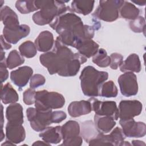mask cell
Wrapping results in <instances>:
<instances>
[{
	"label": "cell",
	"instance_id": "obj_40",
	"mask_svg": "<svg viewBox=\"0 0 146 146\" xmlns=\"http://www.w3.org/2000/svg\"><path fill=\"white\" fill-rule=\"evenodd\" d=\"M54 123H59L67 117L66 113L62 111H52Z\"/></svg>",
	"mask_w": 146,
	"mask_h": 146
},
{
	"label": "cell",
	"instance_id": "obj_16",
	"mask_svg": "<svg viewBox=\"0 0 146 146\" xmlns=\"http://www.w3.org/2000/svg\"><path fill=\"white\" fill-rule=\"evenodd\" d=\"M91 111V104L88 100L74 101L71 102L68 106V114L72 117L86 115Z\"/></svg>",
	"mask_w": 146,
	"mask_h": 146
},
{
	"label": "cell",
	"instance_id": "obj_43",
	"mask_svg": "<svg viewBox=\"0 0 146 146\" xmlns=\"http://www.w3.org/2000/svg\"><path fill=\"white\" fill-rule=\"evenodd\" d=\"M132 144L133 145H145V143L140 140H132Z\"/></svg>",
	"mask_w": 146,
	"mask_h": 146
},
{
	"label": "cell",
	"instance_id": "obj_8",
	"mask_svg": "<svg viewBox=\"0 0 146 146\" xmlns=\"http://www.w3.org/2000/svg\"><path fill=\"white\" fill-rule=\"evenodd\" d=\"M80 127L79 123L75 120H68L61 126V134L63 143L60 145L80 146L83 139L80 136Z\"/></svg>",
	"mask_w": 146,
	"mask_h": 146
},
{
	"label": "cell",
	"instance_id": "obj_30",
	"mask_svg": "<svg viewBox=\"0 0 146 146\" xmlns=\"http://www.w3.org/2000/svg\"><path fill=\"white\" fill-rule=\"evenodd\" d=\"M92 62L100 67H107L111 63L110 56L104 48H100L92 57Z\"/></svg>",
	"mask_w": 146,
	"mask_h": 146
},
{
	"label": "cell",
	"instance_id": "obj_20",
	"mask_svg": "<svg viewBox=\"0 0 146 146\" xmlns=\"http://www.w3.org/2000/svg\"><path fill=\"white\" fill-rule=\"evenodd\" d=\"M6 117L7 122L22 124L23 123V107L19 103H13L7 107Z\"/></svg>",
	"mask_w": 146,
	"mask_h": 146
},
{
	"label": "cell",
	"instance_id": "obj_26",
	"mask_svg": "<svg viewBox=\"0 0 146 146\" xmlns=\"http://www.w3.org/2000/svg\"><path fill=\"white\" fill-rule=\"evenodd\" d=\"M139 9L136 7L135 5L128 1H124L119 11V14L121 18L131 21L139 17Z\"/></svg>",
	"mask_w": 146,
	"mask_h": 146
},
{
	"label": "cell",
	"instance_id": "obj_38",
	"mask_svg": "<svg viewBox=\"0 0 146 146\" xmlns=\"http://www.w3.org/2000/svg\"><path fill=\"white\" fill-rule=\"evenodd\" d=\"M110 58L111 63L110 66L112 70H117L123 62V55L117 52L111 54L110 55Z\"/></svg>",
	"mask_w": 146,
	"mask_h": 146
},
{
	"label": "cell",
	"instance_id": "obj_41",
	"mask_svg": "<svg viewBox=\"0 0 146 146\" xmlns=\"http://www.w3.org/2000/svg\"><path fill=\"white\" fill-rule=\"evenodd\" d=\"M1 49L4 50H9L11 48V45L7 42L5 39L4 38L2 35H1Z\"/></svg>",
	"mask_w": 146,
	"mask_h": 146
},
{
	"label": "cell",
	"instance_id": "obj_22",
	"mask_svg": "<svg viewBox=\"0 0 146 146\" xmlns=\"http://www.w3.org/2000/svg\"><path fill=\"white\" fill-rule=\"evenodd\" d=\"M141 69L140 58L136 54L134 53L130 54L120 66V70L123 72L129 71L138 73L141 71Z\"/></svg>",
	"mask_w": 146,
	"mask_h": 146
},
{
	"label": "cell",
	"instance_id": "obj_29",
	"mask_svg": "<svg viewBox=\"0 0 146 146\" xmlns=\"http://www.w3.org/2000/svg\"><path fill=\"white\" fill-rule=\"evenodd\" d=\"M24 62L25 59L16 50L11 51L6 59L7 67L9 69H13L19 66Z\"/></svg>",
	"mask_w": 146,
	"mask_h": 146
},
{
	"label": "cell",
	"instance_id": "obj_27",
	"mask_svg": "<svg viewBox=\"0 0 146 146\" xmlns=\"http://www.w3.org/2000/svg\"><path fill=\"white\" fill-rule=\"evenodd\" d=\"M98 132L95 127L92 121L88 120L82 123L81 136L83 137L86 143L94 139L98 134Z\"/></svg>",
	"mask_w": 146,
	"mask_h": 146
},
{
	"label": "cell",
	"instance_id": "obj_35",
	"mask_svg": "<svg viewBox=\"0 0 146 146\" xmlns=\"http://www.w3.org/2000/svg\"><path fill=\"white\" fill-rule=\"evenodd\" d=\"M129 27L134 33H144L145 29V21L141 16L137 17L136 19L132 20L129 23Z\"/></svg>",
	"mask_w": 146,
	"mask_h": 146
},
{
	"label": "cell",
	"instance_id": "obj_9",
	"mask_svg": "<svg viewBox=\"0 0 146 146\" xmlns=\"http://www.w3.org/2000/svg\"><path fill=\"white\" fill-rule=\"evenodd\" d=\"M88 100L90 102L92 111L95 115L99 116H106L113 118L117 120L119 118V111L116 103L114 101H100L98 99L91 97Z\"/></svg>",
	"mask_w": 146,
	"mask_h": 146
},
{
	"label": "cell",
	"instance_id": "obj_23",
	"mask_svg": "<svg viewBox=\"0 0 146 146\" xmlns=\"http://www.w3.org/2000/svg\"><path fill=\"white\" fill-rule=\"evenodd\" d=\"M99 44L92 39L82 41L76 47L78 52L87 58L93 56L99 50Z\"/></svg>",
	"mask_w": 146,
	"mask_h": 146
},
{
	"label": "cell",
	"instance_id": "obj_4",
	"mask_svg": "<svg viewBox=\"0 0 146 146\" xmlns=\"http://www.w3.org/2000/svg\"><path fill=\"white\" fill-rule=\"evenodd\" d=\"M108 78L107 72L98 71L91 66L84 67L79 76L83 94L90 97L98 96L99 87Z\"/></svg>",
	"mask_w": 146,
	"mask_h": 146
},
{
	"label": "cell",
	"instance_id": "obj_7",
	"mask_svg": "<svg viewBox=\"0 0 146 146\" xmlns=\"http://www.w3.org/2000/svg\"><path fill=\"white\" fill-rule=\"evenodd\" d=\"M26 116L31 127L36 132H42L54 123L52 110L43 111L29 107L26 110Z\"/></svg>",
	"mask_w": 146,
	"mask_h": 146
},
{
	"label": "cell",
	"instance_id": "obj_28",
	"mask_svg": "<svg viewBox=\"0 0 146 146\" xmlns=\"http://www.w3.org/2000/svg\"><path fill=\"white\" fill-rule=\"evenodd\" d=\"M117 94V88L112 80L103 83L99 89V96L101 97L115 98Z\"/></svg>",
	"mask_w": 146,
	"mask_h": 146
},
{
	"label": "cell",
	"instance_id": "obj_15",
	"mask_svg": "<svg viewBox=\"0 0 146 146\" xmlns=\"http://www.w3.org/2000/svg\"><path fill=\"white\" fill-rule=\"evenodd\" d=\"M30 32V28L27 25H21L15 29H3V36L9 43L16 44L19 40L27 36Z\"/></svg>",
	"mask_w": 146,
	"mask_h": 146
},
{
	"label": "cell",
	"instance_id": "obj_39",
	"mask_svg": "<svg viewBox=\"0 0 146 146\" xmlns=\"http://www.w3.org/2000/svg\"><path fill=\"white\" fill-rule=\"evenodd\" d=\"M7 66L6 60L1 61L0 63V74H1V83H2L7 80L9 76V72L6 69Z\"/></svg>",
	"mask_w": 146,
	"mask_h": 146
},
{
	"label": "cell",
	"instance_id": "obj_34",
	"mask_svg": "<svg viewBox=\"0 0 146 146\" xmlns=\"http://www.w3.org/2000/svg\"><path fill=\"white\" fill-rule=\"evenodd\" d=\"M88 143L89 145H113L110 135L102 132H99L96 137Z\"/></svg>",
	"mask_w": 146,
	"mask_h": 146
},
{
	"label": "cell",
	"instance_id": "obj_42",
	"mask_svg": "<svg viewBox=\"0 0 146 146\" xmlns=\"http://www.w3.org/2000/svg\"><path fill=\"white\" fill-rule=\"evenodd\" d=\"M33 145H50V144L47 143L45 141H36L35 143L33 144Z\"/></svg>",
	"mask_w": 146,
	"mask_h": 146
},
{
	"label": "cell",
	"instance_id": "obj_13",
	"mask_svg": "<svg viewBox=\"0 0 146 146\" xmlns=\"http://www.w3.org/2000/svg\"><path fill=\"white\" fill-rule=\"evenodd\" d=\"M33 74V70L30 67L22 66L10 72V79L19 90H21L27 84Z\"/></svg>",
	"mask_w": 146,
	"mask_h": 146
},
{
	"label": "cell",
	"instance_id": "obj_1",
	"mask_svg": "<svg viewBox=\"0 0 146 146\" xmlns=\"http://www.w3.org/2000/svg\"><path fill=\"white\" fill-rule=\"evenodd\" d=\"M39 60L50 75L58 74L64 77L75 76L82 64L87 61V58L79 52L74 53L57 37L52 50L41 54Z\"/></svg>",
	"mask_w": 146,
	"mask_h": 146
},
{
	"label": "cell",
	"instance_id": "obj_25",
	"mask_svg": "<svg viewBox=\"0 0 146 146\" xmlns=\"http://www.w3.org/2000/svg\"><path fill=\"white\" fill-rule=\"evenodd\" d=\"M94 1H73L71 4L70 10L78 14L86 15L93 10Z\"/></svg>",
	"mask_w": 146,
	"mask_h": 146
},
{
	"label": "cell",
	"instance_id": "obj_45",
	"mask_svg": "<svg viewBox=\"0 0 146 146\" xmlns=\"http://www.w3.org/2000/svg\"><path fill=\"white\" fill-rule=\"evenodd\" d=\"M132 2L139 5V6H144L145 5V2H141V1H132Z\"/></svg>",
	"mask_w": 146,
	"mask_h": 146
},
{
	"label": "cell",
	"instance_id": "obj_21",
	"mask_svg": "<svg viewBox=\"0 0 146 146\" xmlns=\"http://www.w3.org/2000/svg\"><path fill=\"white\" fill-rule=\"evenodd\" d=\"M94 121V124L96 130L103 133L110 132L116 125L115 120L109 116L95 115Z\"/></svg>",
	"mask_w": 146,
	"mask_h": 146
},
{
	"label": "cell",
	"instance_id": "obj_5",
	"mask_svg": "<svg viewBox=\"0 0 146 146\" xmlns=\"http://www.w3.org/2000/svg\"><path fill=\"white\" fill-rule=\"evenodd\" d=\"M65 104L64 96L56 92L43 90L36 92L35 108L39 111H49L61 108Z\"/></svg>",
	"mask_w": 146,
	"mask_h": 146
},
{
	"label": "cell",
	"instance_id": "obj_17",
	"mask_svg": "<svg viewBox=\"0 0 146 146\" xmlns=\"http://www.w3.org/2000/svg\"><path fill=\"white\" fill-rule=\"evenodd\" d=\"M1 20L2 22L4 27L13 30L19 26L18 17L10 7L5 6L1 9Z\"/></svg>",
	"mask_w": 146,
	"mask_h": 146
},
{
	"label": "cell",
	"instance_id": "obj_46",
	"mask_svg": "<svg viewBox=\"0 0 146 146\" xmlns=\"http://www.w3.org/2000/svg\"><path fill=\"white\" fill-rule=\"evenodd\" d=\"M1 107H2V123H1V129H2L3 128V107L2 105L1 104Z\"/></svg>",
	"mask_w": 146,
	"mask_h": 146
},
{
	"label": "cell",
	"instance_id": "obj_19",
	"mask_svg": "<svg viewBox=\"0 0 146 146\" xmlns=\"http://www.w3.org/2000/svg\"><path fill=\"white\" fill-rule=\"evenodd\" d=\"M39 137L49 144H58L62 140L61 126L48 127L39 134Z\"/></svg>",
	"mask_w": 146,
	"mask_h": 146
},
{
	"label": "cell",
	"instance_id": "obj_10",
	"mask_svg": "<svg viewBox=\"0 0 146 146\" xmlns=\"http://www.w3.org/2000/svg\"><path fill=\"white\" fill-rule=\"evenodd\" d=\"M120 92L123 96L129 97L138 92V83L136 75L132 72H125L117 79Z\"/></svg>",
	"mask_w": 146,
	"mask_h": 146
},
{
	"label": "cell",
	"instance_id": "obj_36",
	"mask_svg": "<svg viewBox=\"0 0 146 146\" xmlns=\"http://www.w3.org/2000/svg\"><path fill=\"white\" fill-rule=\"evenodd\" d=\"M36 91L34 89L30 88L26 90L23 94V102L27 105H31L35 102Z\"/></svg>",
	"mask_w": 146,
	"mask_h": 146
},
{
	"label": "cell",
	"instance_id": "obj_14",
	"mask_svg": "<svg viewBox=\"0 0 146 146\" xmlns=\"http://www.w3.org/2000/svg\"><path fill=\"white\" fill-rule=\"evenodd\" d=\"M6 140L14 144H19L25 139V129L22 124L7 122L6 125Z\"/></svg>",
	"mask_w": 146,
	"mask_h": 146
},
{
	"label": "cell",
	"instance_id": "obj_2",
	"mask_svg": "<svg viewBox=\"0 0 146 146\" xmlns=\"http://www.w3.org/2000/svg\"><path fill=\"white\" fill-rule=\"evenodd\" d=\"M49 25L59 34L58 38L62 43L75 48L82 41L92 39L95 34V29L84 25L81 18L71 10L56 17Z\"/></svg>",
	"mask_w": 146,
	"mask_h": 146
},
{
	"label": "cell",
	"instance_id": "obj_11",
	"mask_svg": "<svg viewBox=\"0 0 146 146\" xmlns=\"http://www.w3.org/2000/svg\"><path fill=\"white\" fill-rule=\"evenodd\" d=\"M142 103L137 100H121L119 105V117L120 120H128L140 114Z\"/></svg>",
	"mask_w": 146,
	"mask_h": 146
},
{
	"label": "cell",
	"instance_id": "obj_37",
	"mask_svg": "<svg viewBox=\"0 0 146 146\" xmlns=\"http://www.w3.org/2000/svg\"><path fill=\"white\" fill-rule=\"evenodd\" d=\"M46 82L45 78L41 74H36L33 75L30 79V87L31 88H36L43 86Z\"/></svg>",
	"mask_w": 146,
	"mask_h": 146
},
{
	"label": "cell",
	"instance_id": "obj_6",
	"mask_svg": "<svg viewBox=\"0 0 146 146\" xmlns=\"http://www.w3.org/2000/svg\"><path fill=\"white\" fill-rule=\"evenodd\" d=\"M124 1L122 0H102L92 16L103 21L111 22L116 21L119 17V11Z\"/></svg>",
	"mask_w": 146,
	"mask_h": 146
},
{
	"label": "cell",
	"instance_id": "obj_12",
	"mask_svg": "<svg viewBox=\"0 0 146 146\" xmlns=\"http://www.w3.org/2000/svg\"><path fill=\"white\" fill-rule=\"evenodd\" d=\"M120 125L125 137H143L146 134V125L144 122L135 121L132 119L120 120Z\"/></svg>",
	"mask_w": 146,
	"mask_h": 146
},
{
	"label": "cell",
	"instance_id": "obj_33",
	"mask_svg": "<svg viewBox=\"0 0 146 146\" xmlns=\"http://www.w3.org/2000/svg\"><path fill=\"white\" fill-rule=\"evenodd\" d=\"M15 7L23 14H29L38 10L35 5V1H17L15 3Z\"/></svg>",
	"mask_w": 146,
	"mask_h": 146
},
{
	"label": "cell",
	"instance_id": "obj_3",
	"mask_svg": "<svg viewBox=\"0 0 146 146\" xmlns=\"http://www.w3.org/2000/svg\"><path fill=\"white\" fill-rule=\"evenodd\" d=\"M69 1H52L41 0L35 1V5L39 11L33 15L34 22L40 26H43L51 23L54 19L65 13L69 9V6H66L65 2Z\"/></svg>",
	"mask_w": 146,
	"mask_h": 146
},
{
	"label": "cell",
	"instance_id": "obj_32",
	"mask_svg": "<svg viewBox=\"0 0 146 146\" xmlns=\"http://www.w3.org/2000/svg\"><path fill=\"white\" fill-rule=\"evenodd\" d=\"M113 145L121 146V145H131V144L128 142L125 141V136L124 135L122 129L117 127L112 130L110 134Z\"/></svg>",
	"mask_w": 146,
	"mask_h": 146
},
{
	"label": "cell",
	"instance_id": "obj_44",
	"mask_svg": "<svg viewBox=\"0 0 146 146\" xmlns=\"http://www.w3.org/2000/svg\"><path fill=\"white\" fill-rule=\"evenodd\" d=\"M5 52L3 49H1V61L5 60Z\"/></svg>",
	"mask_w": 146,
	"mask_h": 146
},
{
	"label": "cell",
	"instance_id": "obj_31",
	"mask_svg": "<svg viewBox=\"0 0 146 146\" xmlns=\"http://www.w3.org/2000/svg\"><path fill=\"white\" fill-rule=\"evenodd\" d=\"M19 50L21 55L27 58H33L37 53V49L35 44L30 40L22 43L19 46Z\"/></svg>",
	"mask_w": 146,
	"mask_h": 146
},
{
	"label": "cell",
	"instance_id": "obj_24",
	"mask_svg": "<svg viewBox=\"0 0 146 146\" xmlns=\"http://www.w3.org/2000/svg\"><path fill=\"white\" fill-rule=\"evenodd\" d=\"M1 99L2 102L5 104H13L18 101L19 96L10 83H7L4 86L1 83Z\"/></svg>",
	"mask_w": 146,
	"mask_h": 146
},
{
	"label": "cell",
	"instance_id": "obj_18",
	"mask_svg": "<svg viewBox=\"0 0 146 146\" xmlns=\"http://www.w3.org/2000/svg\"><path fill=\"white\" fill-rule=\"evenodd\" d=\"M34 44L39 51L44 52L49 51L54 44L53 34L47 30L42 31L35 39Z\"/></svg>",
	"mask_w": 146,
	"mask_h": 146
}]
</instances>
